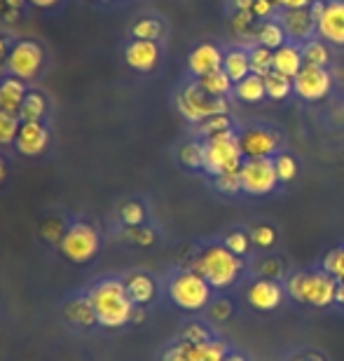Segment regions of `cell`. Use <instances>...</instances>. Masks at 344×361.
<instances>
[{"label": "cell", "instance_id": "obj_1", "mask_svg": "<svg viewBox=\"0 0 344 361\" xmlns=\"http://www.w3.org/2000/svg\"><path fill=\"white\" fill-rule=\"evenodd\" d=\"M89 298L94 302L98 324L106 329H120L134 319V300L129 298L125 281L106 279L91 288Z\"/></svg>", "mask_w": 344, "mask_h": 361}, {"label": "cell", "instance_id": "obj_2", "mask_svg": "<svg viewBox=\"0 0 344 361\" xmlns=\"http://www.w3.org/2000/svg\"><path fill=\"white\" fill-rule=\"evenodd\" d=\"M192 270L202 274L213 288H229L243 274L246 263L241 256L232 254L225 244H211L195 258Z\"/></svg>", "mask_w": 344, "mask_h": 361}, {"label": "cell", "instance_id": "obj_3", "mask_svg": "<svg viewBox=\"0 0 344 361\" xmlns=\"http://www.w3.org/2000/svg\"><path fill=\"white\" fill-rule=\"evenodd\" d=\"M286 291L293 300L310 307H328L338 302L340 281L326 270L317 272H295L286 281Z\"/></svg>", "mask_w": 344, "mask_h": 361}, {"label": "cell", "instance_id": "obj_4", "mask_svg": "<svg viewBox=\"0 0 344 361\" xmlns=\"http://www.w3.org/2000/svg\"><path fill=\"white\" fill-rule=\"evenodd\" d=\"M243 160H246V157L241 153L239 134H236L234 129L204 141V171L206 174H211V176L232 174V171L241 169Z\"/></svg>", "mask_w": 344, "mask_h": 361}, {"label": "cell", "instance_id": "obj_5", "mask_svg": "<svg viewBox=\"0 0 344 361\" xmlns=\"http://www.w3.org/2000/svg\"><path fill=\"white\" fill-rule=\"evenodd\" d=\"M211 291H213V286L195 270L178 272L169 284L171 300L181 310H188V312H197V310H204L209 305Z\"/></svg>", "mask_w": 344, "mask_h": 361}, {"label": "cell", "instance_id": "obj_6", "mask_svg": "<svg viewBox=\"0 0 344 361\" xmlns=\"http://www.w3.org/2000/svg\"><path fill=\"white\" fill-rule=\"evenodd\" d=\"M178 113L183 115L185 120L192 122V125H199V122L213 118V115H223L227 113V99H216L209 97L199 82H190L178 92Z\"/></svg>", "mask_w": 344, "mask_h": 361}, {"label": "cell", "instance_id": "obj_7", "mask_svg": "<svg viewBox=\"0 0 344 361\" xmlns=\"http://www.w3.org/2000/svg\"><path fill=\"white\" fill-rule=\"evenodd\" d=\"M42 66H45V49L35 40H17L5 61L7 75H14L24 82L38 78Z\"/></svg>", "mask_w": 344, "mask_h": 361}, {"label": "cell", "instance_id": "obj_8", "mask_svg": "<svg viewBox=\"0 0 344 361\" xmlns=\"http://www.w3.org/2000/svg\"><path fill=\"white\" fill-rule=\"evenodd\" d=\"M241 192L265 197L272 195L279 185V176L274 169V157H257V160H243L239 169Z\"/></svg>", "mask_w": 344, "mask_h": 361}, {"label": "cell", "instance_id": "obj_9", "mask_svg": "<svg viewBox=\"0 0 344 361\" xmlns=\"http://www.w3.org/2000/svg\"><path fill=\"white\" fill-rule=\"evenodd\" d=\"M98 244L101 242L96 230L89 223L77 221L68 228L66 240L61 242V251L70 263H89L98 254Z\"/></svg>", "mask_w": 344, "mask_h": 361}, {"label": "cell", "instance_id": "obj_10", "mask_svg": "<svg viewBox=\"0 0 344 361\" xmlns=\"http://www.w3.org/2000/svg\"><path fill=\"white\" fill-rule=\"evenodd\" d=\"M333 90V75L328 68L305 63L302 71L293 78V94L305 101H321Z\"/></svg>", "mask_w": 344, "mask_h": 361}, {"label": "cell", "instance_id": "obj_11", "mask_svg": "<svg viewBox=\"0 0 344 361\" xmlns=\"http://www.w3.org/2000/svg\"><path fill=\"white\" fill-rule=\"evenodd\" d=\"M239 146L246 160L274 157L281 148V136L269 127H248L239 134Z\"/></svg>", "mask_w": 344, "mask_h": 361}, {"label": "cell", "instance_id": "obj_12", "mask_svg": "<svg viewBox=\"0 0 344 361\" xmlns=\"http://www.w3.org/2000/svg\"><path fill=\"white\" fill-rule=\"evenodd\" d=\"M284 295H286V288L274 279L257 277L255 281H250L246 288L248 305L257 310V312H274V310L281 307Z\"/></svg>", "mask_w": 344, "mask_h": 361}, {"label": "cell", "instance_id": "obj_13", "mask_svg": "<svg viewBox=\"0 0 344 361\" xmlns=\"http://www.w3.org/2000/svg\"><path fill=\"white\" fill-rule=\"evenodd\" d=\"M276 19L281 21L288 40L295 42V45H305L307 40H312L317 35V17L312 14L310 7H302V10H281Z\"/></svg>", "mask_w": 344, "mask_h": 361}, {"label": "cell", "instance_id": "obj_14", "mask_svg": "<svg viewBox=\"0 0 344 361\" xmlns=\"http://www.w3.org/2000/svg\"><path fill=\"white\" fill-rule=\"evenodd\" d=\"M317 35L328 45L344 47V0H326V7L317 19Z\"/></svg>", "mask_w": 344, "mask_h": 361}, {"label": "cell", "instance_id": "obj_15", "mask_svg": "<svg viewBox=\"0 0 344 361\" xmlns=\"http://www.w3.org/2000/svg\"><path fill=\"white\" fill-rule=\"evenodd\" d=\"M162 49L153 40H132L125 49V61L136 73H153L160 66Z\"/></svg>", "mask_w": 344, "mask_h": 361}, {"label": "cell", "instance_id": "obj_16", "mask_svg": "<svg viewBox=\"0 0 344 361\" xmlns=\"http://www.w3.org/2000/svg\"><path fill=\"white\" fill-rule=\"evenodd\" d=\"M223 61H225V52L213 42H202L190 52L188 56V71L192 75L204 78L209 73H216V71H223Z\"/></svg>", "mask_w": 344, "mask_h": 361}, {"label": "cell", "instance_id": "obj_17", "mask_svg": "<svg viewBox=\"0 0 344 361\" xmlns=\"http://www.w3.org/2000/svg\"><path fill=\"white\" fill-rule=\"evenodd\" d=\"M14 146L21 155L35 157L40 153H45V148L49 146V129L42 122H21L19 136L14 141Z\"/></svg>", "mask_w": 344, "mask_h": 361}, {"label": "cell", "instance_id": "obj_18", "mask_svg": "<svg viewBox=\"0 0 344 361\" xmlns=\"http://www.w3.org/2000/svg\"><path fill=\"white\" fill-rule=\"evenodd\" d=\"M26 94H28V87L24 80H19V78H14V75H7L5 80L0 82V111L19 115Z\"/></svg>", "mask_w": 344, "mask_h": 361}, {"label": "cell", "instance_id": "obj_19", "mask_svg": "<svg viewBox=\"0 0 344 361\" xmlns=\"http://www.w3.org/2000/svg\"><path fill=\"white\" fill-rule=\"evenodd\" d=\"M305 66V56H302V47L295 45V42H286L284 47L274 49V71L286 78H295Z\"/></svg>", "mask_w": 344, "mask_h": 361}, {"label": "cell", "instance_id": "obj_20", "mask_svg": "<svg viewBox=\"0 0 344 361\" xmlns=\"http://www.w3.org/2000/svg\"><path fill=\"white\" fill-rule=\"evenodd\" d=\"M63 312H66V319L77 324V326H91V324H96V310H94V302H91L89 295H77L70 302H66V307H63Z\"/></svg>", "mask_w": 344, "mask_h": 361}, {"label": "cell", "instance_id": "obj_21", "mask_svg": "<svg viewBox=\"0 0 344 361\" xmlns=\"http://www.w3.org/2000/svg\"><path fill=\"white\" fill-rule=\"evenodd\" d=\"M223 71L229 75V80L234 85L241 82L243 78L250 75V59H248V49L243 47H232L225 52V61H223Z\"/></svg>", "mask_w": 344, "mask_h": 361}, {"label": "cell", "instance_id": "obj_22", "mask_svg": "<svg viewBox=\"0 0 344 361\" xmlns=\"http://www.w3.org/2000/svg\"><path fill=\"white\" fill-rule=\"evenodd\" d=\"M125 286H127L129 298L134 300V305H148V302L155 298V291H157L153 277H150V274H143V272L132 274Z\"/></svg>", "mask_w": 344, "mask_h": 361}, {"label": "cell", "instance_id": "obj_23", "mask_svg": "<svg viewBox=\"0 0 344 361\" xmlns=\"http://www.w3.org/2000/svg\"><path fill=\"white\" fill-rule=\"evenodd\" d=\"M255 42L267 49H279L288 42V35H286L281 21L279 19H267V21H260L255 31Z\"/></svg>", "mask_w": 344, "mask_h": 361}, {"label": "cell", "instance_id": "obj_24", "mask_svg": "<svg viewBox=\"0 0 344 361\" xmlns=\"http://www.w3.org/2000/svg\"><path fill=\"white\" fill-rule=\"evenodd\" d=\"M234 97L243 101V104H260V101L267 97V90H265V78L250 73L248 78H243L241 82L234 85Z\"/></svg>", "mask_w": 344, "mask_h": 361}, {"label": "cell", "instance_id": "obj_25", "mask_svg": "<svg viewBox=\"0 0 344 361\" xmlns=\"http://www.w3.org/2000/svg\"><path fill=\"white\" fill-rule=\"evenodd\" d=\"M47 97L38 90H28L26 99H24V106L19 111V118L21 122H42V118L47 115Z\"/></svg>", "mask_w": 344, "mask_h": 361}, {"label": "cell", "instance_id": "obj_26", "mask_svg": "<svg viewBox=\"0 0 344 361\" xmlns=\"http://www.w3.org/2000/svg\"><path fill=\"white\" fill-rule=\"evenodd\" d=\"M199 87H202L209 97L216 99H227V94L234 92V82L229 80V75L225 71H216V73H209L204 78H199Z\"/></svg>", "mask_w": 344, "mask_h": 361}, {"label": "cell", "instance_id": "obj_27", "mask_svg": "<svg viewBox=\"0 0 344 361\" xmlns=\"http://www.w3.org/2000/svg\"><path fill=\"white\" fill-rule=\"evenodd\" d=\"M302 47V56H305V63H312V66H321V68H328L333 61V52L331 47H328L326 40L321 38H312L307 40Z\"/></svg>", "mask_w": 344, "mask_h": 361}, {"label": "cell", "instance_id": "obj_28", "mask_svg": "<svg viewBox=\"0 0 344 361\" xmlns=\"http://www.w3.org/2000/svg\"><path fill=\"white\" fill-rule=\"evenodd\" d=\"M248 59H250V73L267 78L274 71V49H267L255 42L253 47H248Z\"/></svg>", "mask_w": 344, "mask_h": 361}, {"label": "cell", "instance_id": "obj_29", "mask_svg": "<svg viewBox=\"0 0 344 361\" xmlns=\"http://www.w3.org/2000/svg\"><path fill=\"white\" fill-rule=\"evenodd\" d=\"M227 355H229L227 345L220 341H206L199 345L192 343L190 361H225Z\"/></svg>", "mask_w": 344, "mask_h": 361}, {"label": "cell", "instance_id": "obj_30", "mask_svg": "<svg viewBox=\"0 0 344 361\" xmlns=\"http://www.w3.org/2000/svg\"><path fill=\"white\" fill-rule=\"evenodd\" d=\"M265 90H267V97L272 101H284L293 94V78H286L281 73H276V71H272L265 78Z\"/></svg>", "mask_w": 344, "mask_h": 361}, {"label": "cell", "instance_id": "obj_31", "mask_svg": "<svg viewBox=\"0 0 344 361\" xmlns=\"http://www.w3.org/2000/svg\"><path fill=\"white\" fill-rule=\"evenodd\" d=\"M68 228L70 226L61 219V216H49V219L42 221L40 235L47 244H59L61 247V242L66 240V235H68Z\"/></svg>", "mask_w": 344, "mask_h": 361}, {"label": "cell", "instance_id": "obj_32", "mask_svg": "<svg viewBox=\"0 0 344 361\" xmlns=\"http://www.w3.org/2000/svg\"><path fill=\"white\" fill-rule=\"evenodd\" d=\"M232 129H234L232 127V118H229L227 113H223V115H213V118L199 122L197 134L206 141V139H213V136H220L225 132H232Z\"/></svg>", "mask_w": 344, "mask_h": 361}, {"label": "cell", "instance_id": "obj_33", "mask_svg": "<svg viewBox=\"0 0 344 361\" xmlns=\"http://www.w3.org/2000/svg\"><path fill=\"white\" fill-rule=\"evenodd\" d=\"M132 35L134 40H153L157 42L164 35V24L160 19L155 17H146V19H139L132 28Z\"/></svg>", "mask_w": 344, "mask_h": 361}, {"label": "cell", "instance_id": "obj_34", "mask_svg": "<svg viewBox=\"0 0 344 361\" xmlns=\"http://www.w3.org/2000/svg\"><path fill=\"white\" fill-rule=\"evenodd\" d=\"M178 160L188 169H204V143H183L181 150H178Z\"/></svg>", "mask_w": 344, "mask_h": 361}, {"label": "cell", "instance_id": "obj_35", "mask_svg": "<svg viewBox=\"0 0 344 361\" xmlns=\"http://www.w3.org/2000/svg\"><path fill=\"white\" fill-rule=\"evenodd\" d=\"M274 169H276L279 183H291V180H295L298 171H300L298 160L291 153H276L274 155Z\"/></svg>", "mask_w": 344, "mask_h": 361}, {"label": "cell", "instance_id": "obj_36", "mask_svg": "<svg viewBox=\"0 0 344 361\" xmlns=\"http://www.w3.org/2000/svg\"><path fill=\"white\" fill-rule=\"evenodd\" d=\"M19 129H21V118H19V115L0 111V146H10V143L17 141Z\"/></svg>", "mask_w": 344, "mask_h": 361}, {"label": "cell", "instance_id": "obj_37", "mask_svg": "<svg viewBox=\"0 0 344 361\" xmlns=\"http://www.w3.org/2000/svg\"><path fill=\"white\" fill-rule=\"evenodd\" d=\"M255 274L262 279H274L279 281L284 277V263L274 256H262L255 265Z\"/></svg>", "mask_w": 344, "mask_h": 361}, {"label": "cell", "instance_id": "obj_38", "mask_svg": "<svg viewBox=\"0 0 344 361\" xmlns=\"http://www.w3.org/2000/svg\"><path fill=\"white\" fill-rule=\"evenodd\" d=\"M120 219L125 226H143V221H146V207L136 200L127 202V204L120 207Z\"/></svg>", "mask_w": 344, "mask_h": 361}, {"label": "cell", "instance_id": "obj_39", "mask_svg": "<svg viewBox=\"0 0 344 361\" xmlns=\"http://www.w3.org/2000/svg\"><path fill=\"white\" fill-rule=\"evenodd\" d=\"M225 247L232 251V254H236V256H246L248 251H250V235L248 233H241V230H234V233H229L227 237H225Z\"/></svg>", "mask_w": 344, "mask_h": 361}, {"label": "cell", "instance_id": "obj_40", "mask_svg": "<svg viewBox=\"0 0 344 361\" xmlns=\"http://www.w3.org/2000/svg\"><path fill=\"white\" fill-rule=\"evenodd\" d=\"M324 270L333 274L338 281H344V247L333 249L331 254L324 258Z\"/></svg>", "mask_w": 344, "mask_h": 361}, {"label": "cell", "instance_id": "obj_41", "mask_svg": "<svg viewBox=\"0 0 344 361\" xmlns=\"http://www.w3.org/2000/svg\"><path fill=\"white\" fill-rule=\"evenodd\" d=\"M250 242L260 249H272L276 244V230L272 226H255L250 230Z\"/></svg>", "mask_w": 344, "mask_h": 361}, {"label": "cell", "instance_id": "obj_42", "mask_svg": "<svg viewBox=\"0 0 344 361\" xmlns=\"http://www.w3.org/2000/svg\"><path fill=\"white\" fill-rule=\"evenodd\" d=\"M26 5L28 0H0V21H5V24L17 21Z\"/></svg>", "mask_w": 344, "mask_h": 361}, {"label": "cell", "instance_id": "obj_43", "mask_svg": "<svg viewBox=\"0 0 344 361\" xmlns=\"http://www.w3.org/2000/svg\"><path fill=\"white\" fill-rule=\"evenodd\" d=\"M213 185L218 188L223 195H236L241 192V178H239V171H232V174H220V176H213Z\"/></svg>", "mask_w": 344, "mask_h": 361}, {"label": "cell", "instance_id": "obj_44", "mask_svg": "<svg viewBox=\"0 0 344 361\" xmlns=\"http://www.w3.org/2000/svg\"><path fill=\"white\" fill-rule=\"evenodd\" d=\"M127 240L139 244V247H150V244H155V233L143 226H127Z\"/></svg>", "mask_w": 344, "mask_h": 361}, {"label": "cell", "instance_id": "obj_45", "mask_svg": "<svg viewBox=\"0 0 344 361\" xmlns=\"http://www.w3.org/2000/svg\"><path fill=\"white\" fill-rule=\"evenodd\" d=\"M190 352H192V343L188 341H178L176 345L164 352L162 361H190Z\"/></svg>", "mask_w": 344, "mask_h": 361}, {"label": "cell", "instance_id": "obj_46", "mask_svg": "<svg viewBox=\"0 0 344 361\" xmlns=\"http://www.w3.org/2000/svg\"><path fill=\"white\" fill-rule=\"evenodd\" d=\"M181 341H188V343L199 345V343L211 341V336H209V331H206V326H202V324H188V326L183 329Z\"/></svg>", "mask_w": 344, "mask_h": 361}, {"label": "cell", "instance_id": "obj_47", "mask_svg": "<svg viewBox=\"0 0 344 361\" xmlns=\"http://www.w3.org/2000/svg\"><path fill=\"white\" fill-rule=\"evenodd\" d=\"M255 14V19H260V21H267V19H276V12H279V7L274 0H255V5H253V10H250Z\"/></svg>", "mask_w": 344, "mask_h": 361}, {"label": "cell", "instance_id": "obj_48", "mask_svg": "<svg viewBox=\"0 0 344 361\" xmlns=\"http://www.w3.org/2000/svg\"><path fill=\"white\" fill-rule=\"evenodd\" d=\"M209 310H211V319H216V322H225V319H229V317H232V312H234L232 302H229L227 298L213 300L211 305H209Z\"/></svg>", "mask_w": 344, "mask_h": 361}, {"label": "cell", "instance_id": "obj_49", "mask_svg": "<svg viewBox=\"0 0 344 361\" xmlns=\"http://www.w3.org/2000/svg\"><path fill=\"white\" fill-rule=\"evenodd\" d=\"M253 19H255V14L246 10V12H234V17H232V28L236 33H248V28L253 26Z\"/></svg>", "mask_w": 344, "mask_h": 361}, {"label": "cell", "instance_id": "obj_50", "mask_svg": "<svg viewBox=\"0 0 344 361\" xmlns=\"http://www.w3.org/2000/svg\"><path fill=\"white\" fill-rule=\"evenodd\" d=\"M314 0H281V10H302V7H312Z\"/></svg>", "mask_w": 344, "mask_h": 361}, {"label": "cell", "instance_id": "obj_51", "mask_svg": "<svg viewBox=\"0 0 344 361\" xmlns=\"http://www.w3.org/2000/svg\"><path fill=\"white\" fill-rule=\"evenodd\" d=\"M28 5L38 7V10H54L56 5H61V0H28Z\"/></svg>", "mask_w": 344, "mask_h": 361}, {"label": "cell", "instance_id": "obj_52", "mask_svg": "<svg viewBox=\"0 0 344 361\" xmlns=\"http://www.w3.org/2000/svg\"><path fill=\"white\" fill-rule=\"evenodd\" d=\"M10 49H12L10 40L0 35V66H5V61H7V54H10Z\"/></svg>", "mask_w": 344, "mask_h": 361}, {"label": "cell", "instance_id": "obj_53", "mask_svg": "<svg viewBox=\"0 0 344 361\" xmlns=\"http://www.w3.org/2000/svg\"><path fill=\"white\" fill-rule=\"evenodd\" d=\"M232 5L236 12H246V10H253L255 0H232Z\"/></svg>", "mask_w": 344, "mask_h": 361}, {"label": "cell", "instance_id": "obj_54", "mask_svg": "<svg viewBox=\"0 0 344 361\" xmlns=\"http://www.w3.org/2000/svg\"><path fill=\"white\" fill-rule=\"evenodd\" d=\"M291 361H324L319 355H314V352H310V355H298V357H293Z\"/></svg>", "mask_w": 344, "mask_h": 361}, {"label": "cell", "instance_id": "obj_55", "mask_svg": "<svg viewBox=\"0 0 344 361\" xmlns=\"http://www.w3.org/2000/svg\"><path fill=\"white\" fill-rule=\"evenodd\" d=\"M5 178H7V164H5L3 157H0V185L5 183Z\"/></svg>", "mask_w": 344, "mask_h": 361}, {"label": "cell", "instance_id": "obj_56", "mask_svg": "<svg viewBox=\"0 0 344 361\" xmlns=\"http://www.w3.org/2000/svg\"><path fill=\"white\" fill-rule=\"evenodd\" d=\"M225 361H246L241 355H236V352H229V355L225 357Z\"/></svg>", "mask_w": 344, "mask_h": 361}, {"label": "cell", "instance_id": "obj_57", "mask_svg": "<svg viewBox=\"0 0 344 361\" xmlns=\"http://www.w3.org/2000/svg\"><path fill=\"white\" fill-rule=\"evenodd\" d=\"M7 78V71H5V66H0V82H3Z\"/></svg>", "mask_w": 344, "mask_h": 361}]
</instances>
